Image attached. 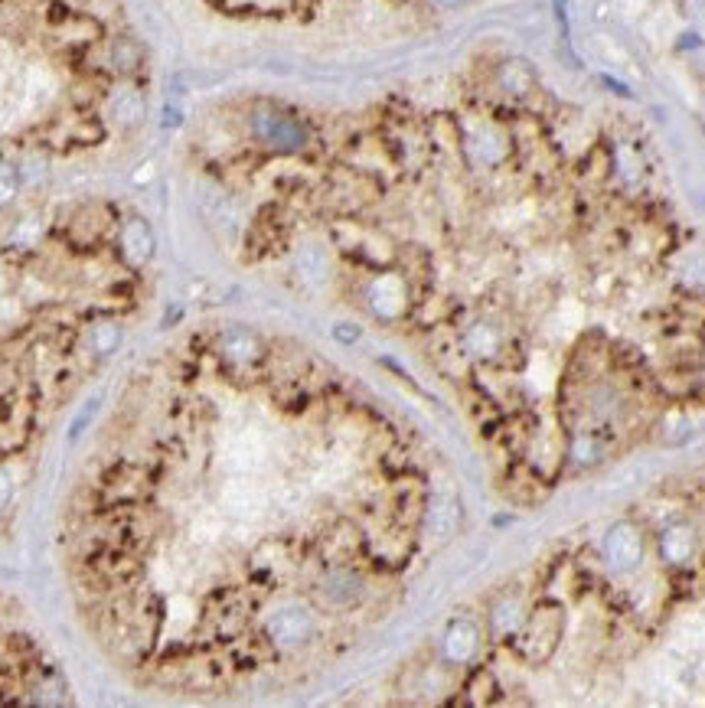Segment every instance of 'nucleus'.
I'll use <instances>...</instances> for the list:
<instances>
[{
	"label": "nucleus",
	"mask_w": 705,
	"mask_h": 708,
	"mask_svg": "<svg viewBox=\"0 0 705 708\" xmlns=\"http://www.w3.org/2000/svg\"><path fill=\"white\" fill-rule=\"evenodd\" d=\"M604 555H608V562L614 571H630L640 565L643 558V536L637 532V526L630 523H617L608 539H604Z\"/></svg>",
	"instance_id": "20e7f679"
},
{
	"label": "nucleus",
	"mask_w": 705,
	"mask_h": 708,
	"mask_svg": "<svg viewBox=\"0 0 705 708\" xmlns=\"http://www.w3.org/2000/svg\"><path fill=\"white\" fill-rule=\"evenodd\" d=\"M360 591H363L360 578H356L353 571H346V568L330 571L327 581H324V598H327L330 604H337V607L353 604L356 598H360Z\"/></svg>",
	"instance_id": "1a4fd4ad"
},
{
	"label": "nucleus",
	"mask_w": 705,
	"mask_h": 708,
	"mask_svg": "<svg viewBox=\"0 0 705 708\" xmlns=\"http://www.w3.org/2000/svg\"><path fill=\"white\" fill-rule=\"evenodd\" d=\"M480 647V633H477V624H470V620H454L444 633V660L448 663H470L474 660V653Z\"/></svg>",
	"instance_id": "0eeeda50"
},
{
	"label": "nucleus",
	"mask_w": 705,
	"mask_h": 708,
	"mask_svg": "<svg viewBox=\"0 0 705 708\" xmlns=\"http://www.w3.org/2000/svg\"><path fill=\"white\" fill-rule=\"evenodd\" d=\"M454 506H438L435 513H431V526H435L438 536H448V532L454 529Z\"/></svg>",
	"instance_id": "f3484780"
},
{
	"label": "nucleus",
	"mask_w": 705,
	"mask_h": 708,
	"mask_svg": "<svg viewBox=\"0 0 705 708\" xmlns=\"http://www.w3.org/2000/svg\"><path fill=\"white\" fill-rule=\"evenodd\" d=\"M438 7H444V10H457V7H464L467 0H435Z\"/></svg>",
	"instance_id": "4be33fe9"
},
{
	"label": "nucleus",
	"mask_w": 705,
	"mask_h": 708,
	"mask_svg": "<svg viewBox=\"0 0 705 708\" xmlns=\"http://www.w3.org/2000/svg\"><path fill=\"white\" fill-rule=\"evenodd\" d=\"M369 297H373V307L379 310L382 317H395L402 310L405 304V284L399 278H379L373 284V291H369Z\"/></svg>",
	"instance_id": "9d476101"
},
{
	"label": "nucleus",
	"mask_w": 705,
	"mask_h": 708,
	"mask_svg": "<svg viewBox=\"0 0 705 708\" xmlns=\"http://www.w3.org/2000/svg\"><path fill=\"white\" fill-rule=\"evenodd\" d=\"M219 353L226 356L232 366H249V363H255L258 356H262V340H258L252 330H242V327L229 330V333H222Z\"/></svg>",
	"instance_id": "6e6552de"
},
{
	"label": "nucleus",
	"mask_w": 705,
	"mask_h": 708,
	"mask_svg": "<svg viewBox=\"0 0 705 708\" xmlns=\"http://www.w3.org/2000/svg\"><path fill=\"white\" fill-rule=\"evenodd\" d=\"M252 134L278 154H298L311 141L304 124L278 108H258L252 115Z\"/></svg>",
	"instance_id": "f257e3e1"
},
{
	"label": "nucleus",
	"mask_w": 705,
	"mask_h": 708,
	"mask_svg": "<svg viewBox=\"0 0 705 708\" xmlns=\"http://www.w3.org/2000/svg\"><path fill=\"white\" fill-rule=\"evenodd\" d=\"M121 252L131 265L151 262L154 255V229L147 226L141 216H131L125 226H121Z\"/></svg>",
	"instance_id": "423d86ee"
},
{
	"label": "nucleus",
	"mask_w": 705,
	"mask_h": 708,
	"mask_svg": "<svg viewBox=\"0 0 705 708\" xmlns=\"http://www.w3.org/2000/svg\"><path fill=\"white\" fill-rule=\"evenodd\" d=\"M141 46L131 40V36H118L115 43H111V66L121 69V72H131V69H138L141 66Z\"/></svg>",
	"instance_id": "4468645a"
},
{
	"label": "nucleus",
	"mask_w": 705,
	"mask_h": 708,
	"mask_svg": "<svg viewBox=\"0 0 705 708\" xmlns=\"http://www.w3.org/2000/svg\"><path fill=\"white\" fill-rule=\"evenodd\" d=\"M144 115H147V102L141 89H134V85L121 82L118 89L108 95V118L115 121L121 131H134L144 121Z\"/></svg>",
	"instance_id": "39448f33"
},
{
	"label": "nucleus",
	"mask_w": 705,
	"mask_h": 708,
	"mask_svg": "<svg viewBox=\"0 0 705 708\" xmlns=\"http://www.w3.org/2000/svg\"><path fill=\"white\" fill-rule=\"evenodd\" d=\"M268 637L278 643V647L284 650H294V647H301V643L311 640V633H314V617L307 607H281V611H275L268 617Z\"/></svg>",
	"instance_id": "7ed1b4c3"
},
{
	"label": "nucleus",
	"mask_w": 705,
	"mask_h": 708,
	"mask_svg": "<svg viewBox=\"0 0 705 708\" xmlns=\"http://www.w3.org/2000/svg\"><path fill=\"white\" fill-rule=\"evenodd\" d=\"M20 190V170L7 160H0V209L14 203V196Z\"/></svg>",
	"instance_id": "2eb2a0df"
},
{
	"label": "nucleus",
	"mask_w": 705,
	"mask_h": 708,
	"mask_svg": "<svg viewBox=\"0 0 705 708\" xmlns=\"http://www.w3.org/2000/svg\"><path fill=\"white\" fill-rule=\"evenodd\" d=\"M7 503H10V480L4 470H0V509H4Z\"/></svg>",
	"instance_id": "aec40b11"
},
{
	"label": "nucleus",
	"mask_w": 705,
	"mask_h": 708,
	"mask_svg": "<svg viewBox=\"0 0 705 708\" xmlns=\"http://www.w3.org/2000/svg\"><path fill=\"white\" fill-rule=\"evenodd\" d=\"M523 607H519L516 598H503L497 607H493V633L497 637H513L523 627Z\"/></svg>",
	"instance_id": "ddd939ff"
},
{
	"label": "nucleus",
	"mask_w": 705,
	"mask_h": 708,
	"mask_svg": "<svg viewBox=\"0 0 705 708\" xmlns=\"http://www.w3.org/2000/svg\"><path fill=\"white\" fill-rule=\"evenodd\" d=\"M660 549H663V558H666V562L683 565L686 558L692 555V549H696V536H692V529H689V526H673V529H666V532H663Z\"/></svg>",
	"instance_id": "9b49d317"
},
{
	"label": "nucleus",
	"mask_w": 705,
	"mask_h": 708,
	"mask_svg": "<svg viewBox=\"0 0 705 708\" xmlns=\"http://www.w3.org/2000/svg\"><path fill=\"white\" fill-rule=\"evenodd\" d=\"M118 340H121V330L115 324H102V327L92 330V343H95L98 353H111L118 346Z\"/></svg>",
	"instance_id": "dca6fc26"
},
{
	"label": "nucleus",
	"mask_w": 705,
	"mask_h": 708,
	"mask_svg": "<svg viewBox=\"0 0 705 708\" xmlns=\"http://www.w3.org/2000/svg\"><path fill=\"white\" fill-rule=\"evenodd\" d=\"M565 630V614L559 604H542L533 611V617L523 620L519 627V647H523V656H529L533 663H546L555 653Z\"/></svg>",
	"instance_id": "f03ea898"
},
{
	"label": "nucleus",
	"mask_w": 705,
	"mask_h": 708,
	"mask_svg": "<svg viewBox=\"0 0 705 708\" xmlns=\"http://www.w3.org/2000/svg\"><path fill=\"white\" fill-rule=\"evenodd\" d=\"M601 85H608V89H611L614 95H621V98H630V95H634V92L627 89V85H621L614 76H601Z\"/></svg>",
	"instance_id": "a211bd4d"
},
{
	"label": "nucleus",
	"mask_w": 705,
	"mask_h": 708,
	"mask_svg": "<svg viewBox=\"0 0 705 708\" xmlns=\"http://www.w3.org/2000/svg\"><path fill=\"white\" fill-rule=\"evenodd\" d=\"M533 82H536L533 69H529L523 59H510L500 66V85L510 95H526L529 89H533Z\"/></svg>",
	"instance_id": "f8f14e48"
},
{
	"label": "nucleus",
	"mask_w": 705,
	"mask_h": 708,
	"mask_svg": "<svg viewBox=\"0 0 705 708\" xmlns=\"http://www.w3.org/2000/svg\"><path fill=\"white\" fill-rule=\"evenodd\" d=\"M689 46H692V49L699 46V36H696V33H689V36H683V40H679V49H689Z\"/></svg>",
	"instance_id": "412c9836"
},
{
	"label": "nucleus",
	"mask_w": 705,
	"mask_h": 708,
	"mask_svg": "<svg viewBox=\"0 0 705 708\" xmlns=\"http://www.w3.org/2000/svg\"><path fill=\"white\" fill-rule=\"evenodd\" d=\"M555 17L562 23V36H568V0H555Z\"/></svg>",
	"instance_id": "6ab92c4d"
}]
</instances>
